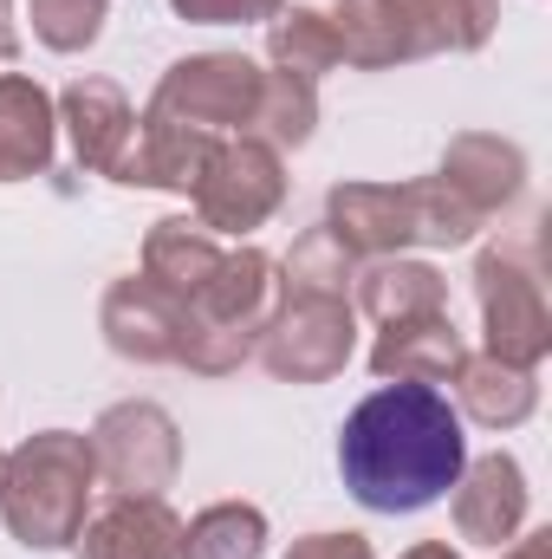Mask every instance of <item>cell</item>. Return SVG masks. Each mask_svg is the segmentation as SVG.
Masks as SVG:
<instances>
[{
    "label": "cell",
    "instance_id": "cell-13",
    "mask_svg": "<svg viewBox=\"0 0 552 559\" xmlns=\"http://www.w3.org/2000/svg\"><path fill=\"white\" fill-rule=\"evenodd\" d=\"M215 143H221V138H208V131H189V124H176V118L143 111L137 131H131V150H124V156H118V169H111V182H124V189H169V195H189V189L202 182V169H208Z\"/></svg>",
    "mask_w": 552,
    "mask_h": 559
},
{
    "label": "cell",
    "instance_id": "cell-24",
    "mask_svg": "<svg viewBox=\"0 0 552 559\" xmlns=\"http://www.w3.org/2000/svg\"><path fill=\"white\" fill-rule=\"evenodd\" d=\"M267 554V514L254 501H215L195 521H182V559H261Z\"/></svg>",
    "mask_w": 552,
    "mask_h": 559
},
{
    "label": "cell",
    "instance_id": "cell-20",
    "mask_svg": "<svg viewBox=\"0 0 552 559\" xmlns=\"http://www.w3.org/2000/svg\"><path fill=\"white\" fill-rule=\"evenodd\" d=\"M448 384L461 397V417H475L481 429H520L540 411V378L520 365H501L494 352H468Z\"/></svg>",
    "mask_w": 552,
    "mask_h": 559
},
{
    "label": "cell",
    "instance_id": "cell-12",
    "mask_svg": "<svg viewBox=\"0 0 552 559\" xmlns=\"http://www.w3.org/2000/svg\"><path fill=\"white\" fill-rule=\"evenodd\" d=\"M325 228L345 241V254H364V261H391L416 248L404 182H338L325 195Z\"/></svg>",
    "mask_w": 552,
    "mask_h": 559
},
{
    "label": "cell",
    "instance_id": "cell-29",
    "mask_svg": "<svg viewBox=\"0 0 552 559\" xmlns=\"http://www.w3.org/2000/svg\"><path fill=\"white\" fill-rule=\"evenodd\" d=\"M286 0H169L176 20L189 26H267Z\"/></svg>",
    "mask_w": 552,
    "mask_h": 559
},
{
    "label": "cell",
    "instance_id": "cell-15",
    "mask_svg": "<svg viewBox=\"0 0 552 559\" xmlns=\"http://www.w3.org/2000/svg\"><path fill=\"white\" fill-rule=\"evenodd\" d=\"M59 124L72 131V156H79V169L111 176L118 156L131 150L137 111H131V98H124L111 79H72V85L59 92Z\"/></svg>",
    "mask_w": 552,
    "mask_h": 559
},
{
    "label": "cell",
    "instance_id": "cell-14",
    "mask_svg": "<svg viewBox=\"0 0 552 559\" xmlns=\"http://www.w3.org/2000/svg\"><path fill=\"white\" fill-rule=\"evenodd\" d=\"M435 176L488 222L507 202H520V189H527V150L514 138H494V131H461V138H448Z\"/></svg>",
    "mask_w": 552,
    "mask_h": 559
},
{
    "label": "cell",
    "instance_id": "cell-4",
    "mask_svg": "<svg viewBox=\"0 0 552 559\" xmlns=\"http://www.w3.org/2000/svg\"><path fill=\"white\" fill-rule=\"evenodd\" d=\"M475 299H481L488 352L501 365L540 371L552 352V312H547V286H540V261L520 241L481 248V261H475Z\"/></svg>",
    "mask_w": 552,
    "mask_h": 559
},
{
    "label": "cell",
    "instance_id": "cell-27",
    "mask_svg": "<svg viewBox=\"0 0 552 559\" xmlns=\"http://www.w3.org/2000/svg\"><path fill=\"white\" fill-rule=\"evenodd\" d=\"M404 195H410V222H416V241L422 248H468L488 228L442 176H416V182H404Z\"/></svg>",
    "mask_w": 552,
    "mask_h": 559
},
{
    "label": "cell",
    "instance_id": "cell-9",
    "mask_svg": "<svg viewBox=\"0 0 552 559\" xmlns=\"http://www.w3.org/2000/svg\"><path fill=\"white\" fill-rule=\"evenodd\" d=\"M98 332L131 365H176V352H182V299H169L143 274L111 280L105 306H98Z\"/></svg>",
    "mask_w": 552,
    "mask_h": 559
},
{
    "label": "cell",
    "instance_id": "cell-8",
    "mask_svg": "<svg viewBox=\"0 0 552 559\" xmlns=\"http://www.w3.org/2000/svg\"><path fill=\"white\" fill-rule=\"evenodd\" d=\"M92 462H98V481L118 488V495H169L176 475H182V429L163 404L149 397H124L111 404L105 417L92 423Z\"/></svg>",
    "mask_w": 552,
    "mask_h": 559
},
{
    "label": "cell",
    "instance_id": "cell-11",
    "mask_svg": "<svg viewBox=\"0 0 552 559\" xmlns=\"http://www.w3.org/2000/svg\"><path fill=\"white\" fill-rule=\"evenodd\" d=\"M79 559H182V514L163 495H118L79 527Z\"/></svg>",
    "mask_w": 552,
    "mask_h": 559
},
{
    "label": "cell",
    "instance_id": "cell-17",
    "mask_svg": "<svg viewBox=\"0 0 552 559\" xmlns=\"http://www.w3.org/2000/svg\"><path fill=\"white\" fill-rule=\"evenodd\" d=\"M325 20H332L338 59L358 66V72H391V66L429 59L422 39H416V26H410V13L397 0H338Z\"/></svg>",
    "mask_w": 552,
    "mask_h": 559
},
{
    "label": "cell",
    "instance_id": "cell-25",
    "mask_svg": "<svg viewBox=\"0 0 552 559\" xmlns=\"http://www.w3.org/2000/svg\"><path fill=\"white\" fill-rule=\"evenodd\" d=\"M319 131V85L312 79H292V72H267L261 79V111H254V131L248 138H261L267 150H299V143H312Z\"/></svg>",
    "mask_w": 552,
    "mask_h": 559
},
{
    "label": "cell",
    "instance_id": "cell-10",
    "mask_svg": "<svg viewBox=\"0 0 552 559\" xmlns=\"http://www.w3.org/2000/svg\"><path fill=\"white\" fill-rule=\"evenodd\" d=\"M527 501H533V495H527V468H520L507 449L468 462V468L455 475V488H448L455 534L475 540V547H501V540H514V534L527 527Z\"/></svg>",
    "mask_w": 552,
    "mask_h": 559
},
{
    "label": "cell",
    "instance_id": "cell-3",
    "mask_svg": "<svg viewBox=\"0 0 552 559\" xmlns=\"http://www.w3.org/2000/svg\"><path fill=\"white\" fill-rule=\"evenodd\" d=\"M279 306V261L261 248H228L215 280L182 306V352L176 365L202 371V378H228L254 358L261 325Z\"/></svg>",
    "mask_w": 552,
    "mask_h": 559
},
{
    "label": "cell",
    "instance_id": "cell-7",
    "mask_svg": "<svg viewBox=\"0 0 552 559\" xmlns=\"http://www.w3.org/2000/svg\"><path fill=\"white\" fill-rule=\"evenodd\" d=\"M189 195H195V222L215 241L221 235L241 241V235L267 228L279 215V202H286V156L267 150L261 138H221Z\"/></svg>",
    "mask_w": 552,
    "mask_h": 559
},
{
    "label": "cell",
    "instance_id": "cell-1",
    "mask_svg": "<svg viewBox=\"0 0 552 559\" xmlns=\"http://www.w3.org/2000/svg\"><path fill=\"white\" fill-rule=\"evenodd\" d=\"M468 468L461 411L435 384H384L338 429V475L358 508L416 514L455 488Z\"/></svg>",
    "mask_w": 552,
    "mask_h": 559
},
{
    "label": "cell",
    "instance_id": "cell-16",
    "mask_svg": "<svg viewBox=\"0 0 552 559\" xmlns=\"http://www.w3.org/2000/svg\"><path fill=\"white\" fill-rule=\"evenodd\" d=\"M59 105L33 72H0V182H26L52 169Z\"/></svg>",
    "mask_w": 552,
    "mask_h": 559
},
{
    "label": "cell",
    "instance_id": "cell-32",
    "mask_svg": "<svg viewBox=\"0 0 552 559\" xmlns=\"http://www.w3.org/2000/svg\"><path fill=\"white\" fill-rule=\"evenodd\" d=\"M20 59V20H13V0H0V66Z\"/></svg>",
    "mask_w": 552,
    "mask_h": 559
},
{
    "label": "cell",
    "instance_id": "cell-30",
    "mask_svg": "<svg viewBox=\"0 0 552 559\" xmlns=\"http://www.w3.org/2000/svg\"><path fill=\"white\" fill-rule=\"evenodd\" d=\"M286 559H377L364 534H299Z\"/></svg>",
    "mask_w": 552,
    "mask_h": 559
},
{
    "label": "cell",
    "instance_id": "cell-23",
    "mask_svg": "<svg viewBox=\"0 0 552 559\" xmlns=\"http://www.w3.org/2000/svg\"><path fill=\"white\" fill-rule=\"evenodd\" d=\"M410 13L422 52H481L501 26V0H397Z\"/></svg>",
    "mask_w": 552,
    "mask_h": 559
},
{
    "label": "cell",
    "instance_id": "cell-6",
    "mask_svg": "<svg viewBox=\"0 0 552 559\" xmlns=\"http://www.w3.org/2000/svg\"><path fill=\"white\" fill-rule=\"evenodd\" d=\"M254 352L279 384H332L358 358V312L338 293H279Z\"/></svg>",
    "mask_w": 552,
    "mask_h": 559
},
{
    "label": "cell",
    "instance_id": "cell-26",
    "mask_svg": "<svg viewBox=\"0 0 552 559\" xmlns=\"http://www.w3.org/2000/svg\"><path fill=\"white\" fill-rule=\"evenodd\" d=\"M351 280H358V254H345V241L319 222L292 241V254L279 261V293H338L351 299Z\"/></svg>",
    "mask_w": 552,
    "mask_h": 559
},
{
    "label": "cell",
    "instance_id": "cell-34",
    "mask_svg": "<svg viewBox=\"0 0 552 559\" xmlns=\"http://www.w3.org/2000/svg\"><path fill=\"white\" fill-rule=\"evenodd\" d=\"M0 468H7V449H0Z\"/></svg>",
    "mask_w": 552,
    "mask_h": 559
},
{
    "label": "cell",
    "instance_id": "cell-18",
    "mask_svg": "<svg viewBox=\"0 0 552 559\" xmlns=\"http://www.w3.org/2000/svg\"><path fill=\"white\" fill-rule=\"evenodd\" d=\"M461 358H468V345H461V332H455L448 312L384 325L377 345H371V371H377L384 384H448Z\"/></svg>",
    "mask_w": 552,
    "mask_h": 559
},
{
    "label": "cell",
    "instance_id": "cell-31",
    "mask_svg": "<svg viewBox=\"0 0 552 559\" xmlns=\"http://www.w3.org/2000/svg\"><path fill=\"white\" fill-rule=\"evenodd\" d=\"M501 559H552V527H533V534H520L514 547Z\"/></svg>",
    "mask_w": 552,
    "mask_h": 559
},
{
    "label": "cell",
    "instance_id": "cell-2",
    "mask_svg": "<svg viewBox=\"0 0 552 559\" xmlns=\"http://www.w3.org/2000/svg\"><path fill=\"white\" fill-rule=\"evenodd\" d=\"M92 488H98V462L92 442L79 429H39L26 436L7 468H0V521L7 540H20L26 554H59L79 540L85 514H92Z\"/></svg>",
    "mask_w": 552,
    "mask_h": 559
},
{
    "label": "cell",
    "instance_id": "cell-22",
    "mask_svg": "<svg viewBox=\"0 0 552 559\" xmlns=\"http://www.w3.org/2000/svg\"><path fill=\"white\" fill-rule=\"evenodd\" d=\"M267 59H274V72L312 79V85L345 66L338 39H332V20L319 7H279L274 20H267Z\"/></svg>",
    "mask_w": 552,
    "mask_h": 559
},
{
    "label": "cell",
    "instance_id": "cell-5",
    "mask_svg": "<svg viewBox=\"0 0 552 559\" xmlns=\"http://www.w3.org/2000/svg\"><path fill=\"white\" fill-rule=\"evenodd\" d=\"M261 79L267 72L248 52H189L156 79L143 111L176 118V124L208 131V138H248L254 111H261Z\"/></svg>",
    "mask_w": 552,
    "mask_h": 559
},
{
    "label": "cell",
    "instance_id": "cell-19",
    "mask_svg": "<svg viewBox=\"0 0 552 559\" xmlns=\"http://www.w3.org/2000/svg\"><path fill=\"white\" fill-rule=\"evenodd\" d=\"M221 254H228V248H221L195 215H163V222H149V235H143V280L189 306V299L215 280Z\"/></svg>",
    "mask_w": 552,
    "mask_h": 559
},
{
    "label": "cell",
    "instance_id": "cell-33",
    "mask_svg": "<svg viewBox=\"0 0 552 559\" xmlns=\"http://www.w3.org/2000/svg\"><path fill=\"white\" fill-rule=\"evenodd\" d=\"M404 559H461V554H455L448 540H416V547H410Z\"/></svg>",
    "mask_w": 552,
    "mask_h": 559
},
{
    "label": "cell",
    "instance_id": "cell-28",
    "mask_svg": "<svg viewBox=\"0 0 552 559\" xmlns=\"http://www.w3.org/2000/svg\"><path fill=\"white\" fill-rule=\"evenodd\" d=\"M26 20H33V39L46 52H85V46H98L111 0H33Z\"/></svg>",
    "mask_w": 552,
    "mask_h": 559
},
{
    "label": "cell",
    "instance_id": "cell-21",
    "mask_svg": "<svg viewBox=\"0 0 552 559\" xmlns=\"http://www.w3.org/2000/svg\"><path fill=\"white\" fill-rule=\"evenodd\" d=\"M351 286H358V306L351 312H364L377 325H404V319L448 312V280H442V267H429V261L391 254V261H371Z\"/></svg>",
    "mask_w": 552,
    "mask_h": 559
}]
</instances>
